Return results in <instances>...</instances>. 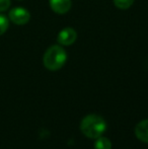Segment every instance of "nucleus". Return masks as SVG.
<instances>
[{
	"label": "nucleus",
	"instance_id": "f257e3e1",
	"mask_svg": "<svg viewBox=\"0 0 148 149\" xmlns=\"http://www.w3.org/2000/svg\"><path fill=\"white\" fill-rule=\"evenodd\" d=\"M66 61H67V53L59 45L49 47L43 57L44 66L50 71H57L61 69Z\"/></svg>",
	"mask_w": 148,
	"mask_h": 149
},
{
	"label": "nucleus",
	"instance_id": "f03ea898",
	"mask_svg": "<svg viewBox=\"0 0 148 149\" xmlns=\"http://www.w3.org/2000/svg\"><path fill=\"white\" fill-rule=\"evenodd\" d=\"M106 128L107 124L105 120L97 115H88L84 117L80 124L81 132L91 139H97L101 137L106 131Z\"/></svg>",
	"mask_w": 148,
	"mask_h": 149
},
{
	"label": "nucleus",
	"instance_id": "7ed1b4c3",
	"mask_svg": "<svg viewBox=\"0 0 148 149\" xmlns=\"http://www.w3.org/2000/svg\"><path fill=\"white\" fill-rule=\"evenodd\" d=\"M8 18L16 26H24L31 19V13L24 7H14L8 12Z\"/></svg>",
	"mask_w": 148,
	"mask_h": 149
},
{
	"label": "nucleus",
	"instance_id": "20e7f679",
	"mask_svg": "<svg viewBox=\"0 0 148 149\" xmlns=\"http://www.w3.org/2000/svg\"><path fill=\"white\" fill-rule=\"evenodd\" d=\"M77 39V33L72 28H65L59 31L57 36V42L61 46H70L75 43Z\"/></svg>",
	"mask_w": 148,
	"mask_h": 149
},
{
	"label": "nucleus",
	"instance_id": "39448f33",
	"mask_svg": "<svg viewBox=\"0 0 148 149\" xmlns=\"http://www.w3.org/2000/svg\"><path fill=\"white\" fill-rule=\"evenodd\" d=\"M51 9L58 14H65L70 10L72 5L71 0H49Z\"/></svg>",
	"mask_w": 148,
	"mask_h": 149
},
{
	"label": "nucleus",
	"instance_id": "423d86ee",
	"mask_svg": "<svg viewBox=\"0 0 148 149\" xmlns=\"http://www.w3.org/2000/svg\"><path fill=\"white\" fill-rule=\"evenodd\" d=\"M135 134L140 141L144 142V143H148V119L141 121L136 126Z\"/></svg>",
	"mask_w": 148,
	"mask_h": 149
},
{
	"label": "nucleus",
	"instance_id": "0eeeda50",
	"mask_svg": "<svg viewBox=\"0 0 148 149\" xmlns=\"http://www.w3.org/2000/svg\"><path fill=\"white\" fill-rule=\"evenodd\" d=\"M94 149H112V143L108 138L99 137L94 143Z\"/></svg>",
	"mask_w": 148,
	"mask_h": 149
},
{
	"label": "nucleus",
	"instance_id": "6e6552de",
	"mask_svg": "<svg viewBox=\"0 0 148 149\" xmlns=\"http://www.w3.org/2000/svg\"><path fill=\"white\" fill-rule=\"evenodd\" d=\"M114 1V4L116 7H118L119 9H128L134 3V0H113Z\"/></svg>",
	"mask_w": 148,
	"mask_h": 149
},
{
	"label": "nucleus",
	"instance_id": "1a4fd4ad",
	"mask_svg": "<svg viewBox=\"0 0 148 149\" xmlns=\"http://www.w3.org/2000/svg\"><path fill=\"white\" fill-rule=\"evenodd\" d=\"M9 28V18L4 14H0V36L5 33Z\"/></svg>",
	"mask_w": 148,
	"mask_h": 149
},
{
	"label": "nucleus",
	"instance_id": "9d476101",
	"mask_svg": "<svg viewBox=\"0 0 148 149\" xmlns=\"http://www.w3.org/2000/svg\"><path fill=\"white\" fill-rule=\"evenodd\" d=\"M10 0H0V12L6 11L10 7Z\"/></svg>",
	"mask_w": 148,
	"mask_h": 149
}]
</instances>
